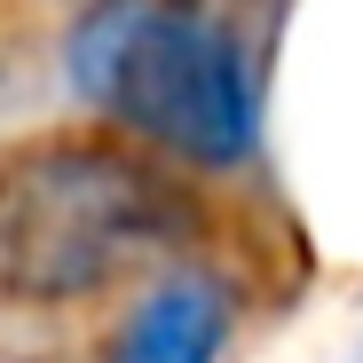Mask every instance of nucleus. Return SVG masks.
I'll list each match as a JSON object with an SVG mask.
<instances>
[{
	"label": "nucleus",
	"mask_w": 363,
	"mask_h": 363,
	"mask_svg": "<svg viewBox=\"0 0 363 363\" xmlns=\"http://www.w3.org/2000/svg\"><path fill=\"white\" fill-rule=\"evenodd\" d=\"M174 237V182L118 143H32L0 166V300H87Z\"/></svg>",
	"instance_id": "f03ea898"
},
{
	"label": "nucleus",
	"mask_w": 363,
	"mask_h": 363,
	"mask_svg": "<svg viewBox=\"0 0 363 363\" xmlns=\"http://www.w3.org/2000/svg\"><path fill=\"white\" fill-rule=\"evenodd\" d=\"M221 340H229V284L206 269H174L118 324L111 363H213Z\"/></svg>",
	"instance_id": "7ed1b4c3"
},
{
	"label": "nucleus",
	"mask_w": 363,
	"mask_h": 363,
	"mask_svg": "<svg viewBox=\"0 0 363 363\" xmlns=\"http://www.w3.org/2000/svg\"><path fill=\"white\" fill-rule=\"evenodd\" d=\"M64 79L87 111L190 166H245L261 143L253 55L182 0H95L64 40Z\"/></svg>",
	"instance_id": "f257e3e1"
}]
</instances>
